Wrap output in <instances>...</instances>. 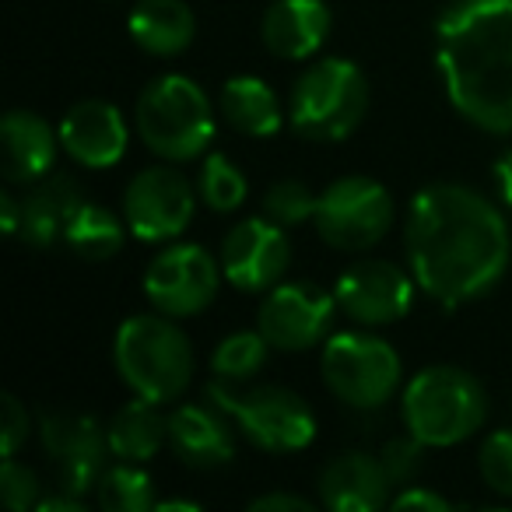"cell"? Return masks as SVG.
<instances>
[{
  "mask_svg": "<svg viewBox=\"0 0 512 512\" xmlns=\"http://www.w3.org/2000/svg\"><path fill=\"white\" fill-rule=\"evenodd\" d=\"M330 8L323 0H274L264 11L260 36L281 60H309L330 36Z\"/></svg>",
  "mask_w": 512,
  "mask_h": 512,
  "instance_id": "18",
  "label": "cell"
},
{
  "mask_svg": "<svg viewBox=\"0 0 512 512\" xmlns=\"http://www.w3.org/2000/svg\"><path fill=\"white\" fill-rule=\"evenodd\" d=\"M127 232L130 228H123V221L116 218L113 211L85 200V204L78 207V214L71 218V225H67L64 242L81 260H95V264H99V260H109V256L120 253L123 235Z\"/></svg>",
  "mask_w": 512,
  "mask_h": 512,
  "instance_id": "25",
  "label": "cell"
},
{
  "mask_svg": "<svg viewBox=\"0 0 512 512\" xmlns=\"http://www.w3.org/2000/svg\"><path fill=\"white\" fill-rule=\"evenodd\" d=\"M369 109V81L351 60L330 57L299 74L288 99V123L306 141H344Z\"/></svg>",
  "mask_w": 512,
  "mask_h": 512,
  "instance_id": "6",
  "label": "cell"
},
{
  "mask_svg": "<svg viewBox=\"0 0 512 512\" xmlns=\"http://www.w3.org/2000/svg\"><path fill=\"white\" fill-rule=\"evenodd\" d=\"M32 432V418L22 407V400L4 393V421H0V439H4V456H18L22 442Z\"/></svg>",
  "mask_w": 512,
  "mask_h": 512,
  "instance_id": "33",
  "label": "cell"
},
{
  "mask_svg": "<svg viewBox=\"0 0 512 512\" xmlns=\"http://www.w3.org/2000/svg\"><path fill=\"white\" fill-rule=\"evenodd\" d=\"M320 369L327 390L355 411H376L400 386V355L393 344L362 330L330 334Z\"/></svg>",
  "mask_w": 512,
  "mask_h": 512,
  "instance_id": "8",
  "label": "cell"
},
{
  "mask_svg": "<svg viewBox=\"0 0 512 512\" xmlns=\"http://www.w3.org/2000/svg\"><path fill=\"white\" fill-rule=\"evenodd\" d=\"M253 512H313V502L302 495H285V491H271V495H260L249 502Z\"/></svg>",
  "mask_w": 512,
  "mask_h": 512,
  "instance_id": "35",
  "label": "cell"
},
{
  "mask_svg": "<svg viewBox=\"0 0 512 512\" xmlns=\"http://www.w3.org/2000/svg\"><path fill=\"white\" fill-rule=\"evenodd\" d=\"M316 200L320 197H316L306 183H299V179H281V183H274L271 190H267L264 214L285 228L302 225V221H309L316 214Z\"/></svg>",
  "mask_w": 512,
  "mask_h": 512,
  "instance_id": "29",
  "label": "cell"
},
{
  "mask_svg": "<svg viewBox=\"0 0 512 512\" xmlns=\"http://www.w3.org/2000/svg\"><path fill=\"white\" fill-rule=\"evenodd\" d=\"M495 186H498V197H502V204L512 211V151L495 162Z\"/></svg>",
  "mask_w": 512,
  "mask_h": 512,
  "instance_id": "37",
  "label": "cell"
},
{
  "mask_svg": "<svg viewBox=\"0 0 512 512\" xmlns=\"http://www.w3.org/2000/svg\"><path fill=\"white\" fill-rule=\"evenodd\" d=\"M221 264L204 246L179 242L155 256L144 271V295L165 316H197L214 302Z\"/></svg>",
  "mask_w": 512,
  "mask_h": 512,
  "instance_id": "10",
  "label": "cell"
},
{
  "mask_svg": "<svg viewBox=\"0 0 512 512\" xmlns=\"http://www.w3.org/2000/svg\"><path fill=\"white\" fill-rule=\"evenodd\" d=\"M81 204H85V193H81L74 176H64V172L43 176L22 197V228H18V235L29 246L50 249L57 239H64L67 225H71Z\"/></svg>",
  "mask_w": 512,
  "mask_h": 512,
  "instance_id": "20",
  "label": "cell"
},
{
  "mask_svg": "<svg viewBox=\"0 0 512 512\" xmlns=\"http://www.w3.org/2000/svg\"><path fill=\"white\" fill-rule=\"evenodd\" d=\"M106 435L113 456L130 463H148L169 442V418L158 411L155 400L134 397L113 414V421L106 425Z\"/></svg>",
  "mask_w": 512,
  "mask_h": 512,
  "instance_id": "23",
  "label": "cell"
},
{
  "mask_svg": "<svg viewBox=\"0 0 512 512\" xmlns=\"http://www.w3.org/2000/svg\"><path fill=\"white\" fill-rule=\"evenodd\" d=\"M414 288H418L414 274L400 271L397 264L362 260L337 278L334 299L348 320L365 323V327H386V323H397L411 313Z\"/></svg>",
  "mask_w": 512,
  "mask_h": 512,
  "instance_id": "13",
  "label": "cell"
},
{
  "mask_svg": "<svg viewBox=\"0 0 512 512\" xmlns=\"http://www.w3.org/2000/svg\"><path fill=\"white\" fill-rule=\"evenodd\" d=\"M407 264L432 302L456 309L488 295L509 271L512 235L502 211L460 183L414 193L404 228Z\"/></svg>",
  "mask_w": 512,
  "mask_h": 512,
  "instance_id": "1",
  "label": "cell"
},
{
  "mask_svg": "<svg viewBox=\"0 0 512 512\" xmlns=\"http://www.w3.org/2000/svg\"><path fill=\"white\" fill-rule=\"evenodd\" d=\"M155 509H162V512H176V509L197 512L200 502H190V498H165V502H155Z\"/></svg>",
  "mask_w": 512,
  "mask_h": 512,
  "instance_id": "39",
  "label": "cell"
},
{
  "mask_svg": "<svg viewBox=\"0 0 512 512\" xmlns=\"http://www.w3.org/2000/svg\"><path fill=\"white\" fill-rule=\"evenodd\" d=\"M337 299L316 285H274L260 306L256 330L278 351H309L330 337Z\"/></svg>",
  "mask_w": 512,
  "mask_h": 512,
  "instance_id": "14",
  "label": "cell"
},
{
  "mask_svg": "<svg viewBox=\"0 0 512 512\" xmlns=\"http://www.w3.org/2000/svg\"><path fill=\"white\" fill-rule=\"evenodd\" d=\"M421 449H425V442H418L411 432L404 435V439H390L383 446V456H379V463H383L386 477H390V484H411L414 477H418L421 470Z\"/></svg>",
  "mask_w": 512,
  "mask_h": 512,
  "instance_id": "32",
  "label": "cell"
},
{
  "mask_svg": "<svg viewBox=\"0 0 512 512\" xmlns=\"http://www.w3.org/2000/svg\"><path fill=\"white\" fill-rule=\"evenodd\" d=\"M0 221H4V235H18V228H22V200L4 193L0 197Z\"/></svg>",
  "mask_w": 512,
  "mask_h": 512,
  "instance_id": "38",
  "label": "cell"
},
{
  "mask_svg": "<svg viewBox=\"0 0 512 512\" xmlns=\"http://www.w3.org/2000/svg\"><path fill=\"white\" fill-rule=\"evenodd\" d=\"M81 495H71V491H64L60 488L57 495H46V498H39V505L36 509L39 512H81Z\"/></svg>",
  "mask_w": 512,
  "mask_h": 512,
  "instance_id": "36",
  "label": "cell"
},
{
  "mask_svg": "<svg viewBox=\"0 0 512 512\" xmlns=\"http://www.w3.org/2000/svg\"><path fill=\"white\" fill-rule=\"evenodd\" d=\"M197 193L211 211L232 214L242 207L249 186H246V176H242L239 165H235L232 158L221 155V151H214V155H207L204 165H200Z\"/></svg>",
  "mask_w": 512,
  "mask_h": 512,
  "instance_id": "28",
  "label": "cell"
},
{
  "mask_svg": "<svg viewBox=\"0 0 512 512\" xmlns=\"http://www.w3.org/2000/svg\"><path fill=\"white\" fill-rule=\"evenodd\" d=\"M4 130V172L11 183H39L57 162V130L29 109H11Z\"/></svg>",
  "mask_w": 512,
  "mask_h": 512,
  "instance_id": "21",
  "label": "cell"
},
{
  "mask_svg": "<svg viewBox=\"0 0 512 512\" xmlns=\"http://www.w3.org/2000/svg\"><path fill=\"white\" fill-rule=\"evenodd\" d=\"M477 470H481L484 484H488L495 495L512 498V428L491 432L488 439L481 442Z\"/></svg>",
  "mask_w": 512,
  "mask_h": 512,
  "instance_id": "30",
  "label": "cell"
},
{
  "mask_svg": "<svg viewBox=\"0 0 512 512\" xmlns=\"http://www.w3.org/2000/svg\"><path fill=\"white\" fill-rule=\"evenodd\" d=\"M169 446L186 467L214 470L232 463L235 432L225 411L204 404H183L169 414Z\"/></svg>",
  "mask_w": 512,
  "mask_h": 512,
  "instance_id": "17",
  "label": "cell"
},
{
  "mask_svg": "<svg viewBox=\"0 0 512 512\" xmlns=\"http://www.w3.org/2000/svg\"><path fill=\"white\" fill-rule=\"evenodd\" d=\"M127 141V120L106 99L74 102L60 120V148L85 169H113L127 155Z\"/></svg>",
  "mask_w": 512,
  "mask_h": 512,
  "instance_id": "16",
  "label": "cell"
},
{
  "mask_svg": "<svg viewBox=\"0 0 512 512\" xmlns=\"http://www.w3.org/2000/svg\"><path fill=\"white\" fill-rule=\"evenodd\" d=\"M435 67L453 109L484 134H512V0H449Z\"/></svg>",
  "mask_w": 512,
  "mask_h": 512,
  "instance_id": "2",
  "label": "cell"
},
{
  "mask_svg": "<svg viewBox=\"0 0 512 512\" xmlns=\"http://www.w3.org/2000/svg\"><path fill=\"white\" fill-rule=\"evenodd\" d=\"M95 491H99V505L106 512H148L158 502L151 477L130 460L102 470Z\"/></svg>",
  "mask_w": 512,
  "mask_h": 512,
  "instance_id": "26",
  "label": "cell"
},
{
  "mask_svg": "<svg viewBox=\"0 0 512 512\" xmlns=\"http://www.w3.org/2000/svg\"><path fill=\"white\" fill-rule=\"evenodd\" d=\"M267 337L260 330H239V334H228L225 341L214 348L211 369L225 383H246L256 372L264 369L267 362Z\"/></svg>",
  "mask_w": 512,
  "mask_h": 512,
  "instance_id": "27",
  "label": "cell"
},
{
  "mask_svg": "<svg viewBox=\"0 0 512 512\" xmlns=\"http://www.w3.org/2000/svg\"><path fill=\"white\" fill-rule=\"evenodd\" d=\"M137 134L165 162H193L214 141L211 99L186 74H162L137 99Z\"/></svg>",
  "mask_w": 512,
  "mask_h": 512,
  "instance_id": "4",
  "label": "cell"
},
{
  "mask_svg": "<svg viewBox=\"0 0 512 512\" xmlns=\"http://www.w3.org/2000/svg\"><path fill=\"white\" fill-rule=\"evenodd\" d=\"M390 477L383 463L365 453H344L320 474V498L334 512H376L390 502Z\"/></svg>",
  "mask_w": 512,
  "mask_h": 512,
  "instance_id": "19",
  "label": "cell"
},
{
  "mask_svg": "<svg viewBox=\"0 0 512 512\" xmlns=\"http://www.w3.org/2000/svg\"><path fill=\"white\" fill-rule=\"evenodd\" d=\"M197 211V193L183 172L169 165H155L130 179L123 193V218L134 239L169 242L183 235Z\"/></svg>",
  "mask_w": 512,
  "mask_h": 512,
  "instance_id": "11",
  "label": "cell"
},
{
  "mask_svg": "<svg viewBox=\"0 0 512 512\" xmlns=\"http://www.w3.org/2000/svg\"><path fill=\"white\" fill-rule=\"evenodd\" d=\"M207 397L232 418V425L253 446L267 449V453H299L316 439L313 411L292 390H281V386H246V390H239L235 383L218 379V383L207 386Z\"/></svg>",
  "mask_w": 512,
  "mask_h": 512,
  "instance_id": "7",
  "label": "cell"
},
{
  "mask_svg": "<svg viewBox=\"0 0 512 512\" xmlns=\"http://www.w3.org/2000/svg\"><path fill=\"white\" fill-rule=\"evenodd\" d=\"M221 113L228 127L246 137H274L281 130V106L274 88L253 74H235L221 85Z\"/></svg>",
  "mask_w": 512,
  "mask_h": 512,
  "instance_id": "24",
  "label": "cell"
},
{
  "mask_svg": "<svg viewBox=\"0 0 512 512\" xmlns=\"http://www.w3.org/2000/svg\"><path fill=\"white\" fill-rule=\"evenodd\" d=\"M488 397L470 372L432 365L418 372L404 390V425L425 446H456L481 428Z\"/></svg>",
  "mask_w": 512,
  "mask_h": 512,
  "instance_id": "5",
  "label": "cell"
},
{
  "mask_svg": "<svg viewBox=\"0 0 512 512\" xmlns=\"http://www.w3.org/2000/svg\"><path fill=\"white\" fill-rule=\"evenodd\" d=\"M0 498L11 512H29L39 505V481L25 463H18L15 456H4V467H0Z\"/></svg>",
  "mask_w": 512,
  "mask_h": 512,
  "instance_id": "31",
  "label": "cell"
},
{
  "mask_svg": "<svg viewBox=\"0 0 512 512\" xmlns=\"http://www.w3.org/2000/svg\"><path fill=\"white\" fill-rule=\"evenodd\" d=\"M39 432H43L46 456L60 474V488L85 498V491H92L106 470L109 435L102 432L92 414L71 411L46 414Z\"/></svg>",
  "mask_w": 512,
  "mask_h": 512,
  "instance_id": "15",
  "label": "cell"
},
{
  "mask_svg": "<svg viewBox=\"0 0 512 512\" xmlns=\"http://www.w3.org/2000/svg\"><path fill=\"white\" fill-rule=\"evenodd\" d=\"M127 29L151 57H179L197 39V18L183 0H141L130 11Z\"/></svg>",
  "mask_w": 512,
  "mask_h": 512,
  "instance_id": "22",
  "label": "cell"
},
{
  "mask_svg": "<svg viewBox=\"0 0 512 512\" xmlns=\"http://www.w3.org/2000/svg\"><path fill=\"white\" fill-rule=\"evenodd\" d=\"M292 264V242L274 218H246L221 242V271L239 292H271Z\"/></svg>",
  "mask_w": 512,
  "mask_h": 512,
  "instance_id": "12",
  "label": "cell"
},
{
  "mask_svg": "<svg viewBox=\"0 0 512 512\" xmlns=\"http://www.w3.org/2000/svg\"><path fill=\"white\" fill-rule=\"evenodd\" d=\"M113 362L134 397L169 404L193 379V348L172 316H130L113 341Z\"/></svg>",
  "mask_w": 512,
  "mask_h": 512,
  "instance_id": "3",
  "label": "cell"
},
{
  "mask_svg": "<svg viewBox=\"0 0 512 512\" xmlns=\"http://www.w3.org/2000/svg\"><path fill=\"white\" fill-rule=\"evenodd\" d=\"M316 232L341 253H362L376 246L393 225V197L369 176H344L316 200Z\"/></svg>",
  "mask_w": 512,
  "mask_h": 512,
  "instance_id": "9",
  "label": "cell"
},
{
  "mask_svg": "<svg viewBox=\"0 0 512 512\" xmlns=\"http://www.w3.org/2000/svg\"><path fill=\"white\" fill-rule=\"evenodd\" d=\"M390 505H393V509H432V512H442V509H449V498L435 495V491H428V488H414V484H407L400 495L390 498Z\"/></svg>",
  "mask_w": 512,
  "mask_h": 512,
  "instance_id": "34",
  "label": "cell"
}]
</instances>
